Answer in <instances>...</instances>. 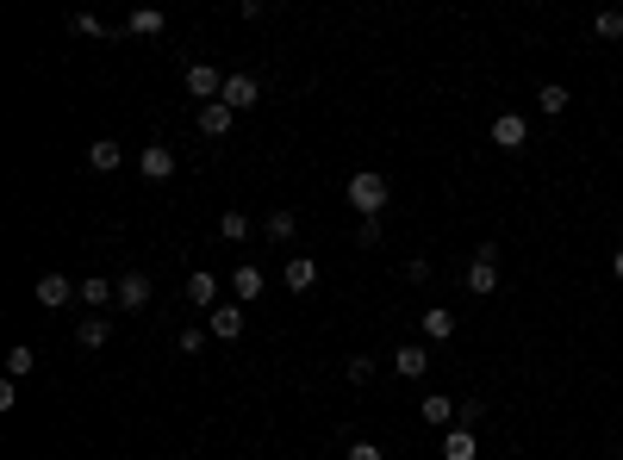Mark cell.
I'll list each match as a JSON object with an SVG mask.
<instances>
[{"mask_svg":"<svg viewBox=\"0 0 623 460\" xmlns=\"http://www.w3.org/2000/svg\"><path fill=\"white\" fill-rule=\"evenodd\" d=\"M343 200L362 212V218H380L386 212V175H374V168H362V175H350V187H343Z\"/></svg>","mask_w":623,"mask_h":460,"instance_id":"cell-1","label":"cell"},{"mask_svg":"<svg viewBox=\"0 0 623 460\" xmlns=\"http://www.w3.org/2000/svg\"><path fill=\"white\" fill-rule=\"evenodd\" d=\"M468 293H474V299H493L498 293V249L493 243L474 249V261H468Z\"/></svg>","mask_w":623,"mask_h":460,"instance_id":"cell-2","label":"cell"},{"mask_svg":"<svg viewBox=\"0 0 623 460\" xmlns=\"http://www.w3.org/2000/svg\"><path fill=\"white\" fill-rule=\"evenodd\" d=\"M219 100H225V106H231V113H249V106H255V100H262V81H255V75H244V69H238V75H225V94H219Z\"/></svg>","mask_w":623,"mask_h":460,"instance_id":"cell-3","label":"cell"},{"mask_svg":"<svg viewBox=\"0 0 623 460\" xmlns=\"http://www.w3.org/2000/svg\"><path fill=\"white\" fill-rule=\"evenodd\" d=\"M187 94H194V100H206V106H212V100H219V94H225V75H219V69H212V63H187Z\"/></svg>","mask_w":623,"mask_h":460,"instance_id":"cell-4","label":"cell"},{"mask_svg":"<svg viewBox=\"0 0 623 460\" xmlns=\"http://www.w3.org/2000/svg\"><path fill=\"white\" fill-rule=\"evenodd\" d=\"M137 168H143V181H169L175 175V149L169 143H150V149H137Z\"/></svg>","mask_w":623,"mask_h":460,"instance_id":"cell-5","label":"cell"},{"mask_svg":"<svg viewBox=\"0 0 623 460\" xmlns=\"http://www.w3.org/2000/svg\"><path fill=\"white\" fill-rule=\"evenodd\" d=\"M206 330H212L219 343H238V336H244V305H212Z\"/></svg>","mask_w":623,"mask_h":460,"instance_id":"cell-6","label":"cell"},{"mask_svg":"<svg viewBox=\"0 0 623 460\" xmlns=\"http://www.w3.org/2000/svg\"><path fill=\"white\" fill-rule=\"evenodd\" d=\"M69 299H82V286H69V274H44V280H38V305L56 311V305H69Z\"/></svg>","mask_w":623,"mask_h":460,"instance_id":"cell-7","label":"cell"},{"mask_svg":"<svg viewBox=\"0 0 623 460\" xmlns=\"http://www.w3.org/2000/svg\"><path fill=\"white\" fill-rule=\"evenodd\" d=\"M523 137H530L523 113H498L493 118V143H498V149H523Z\"/></svg>","mask_w":623,"mask_h":460,"instance_id":"cell-8","label":"cell"},{"mask_svg":"<svg viewBox=\"0 0 623 460\" xmlns=\"http://www.w3.org/2000/svg\"><path fill=\"white\" fill-rule=\"evenodd\" d=\"M187 299H194V305H206V311H212V305H225V299H219V274L194 268V274H187Z\"/></svg>","mask_w":623,"mask_h":460,"instance_id":"cell-9","label":"cell"},{"mask_svg":"<svg viewBox=\"0 0 623 460\" xmlns=\"http://www.w3.org/2000/svg\"><path fill=\"white\" fill-rule=\"evenodd\" d=\"M424 367H430V348H393V373H399V379H424Z\"/></svg>","mask_w":623,"mask_h":460,"instance_id":"cell-10","label":"cell"},{"mask_svg":"<svg viewBox=\"0 0 623 460\" xmlns=\"http://www.w3.org/2000/svg\"><path fill=\"white\" fill-rule=\"evenodd\" d=\"M119 311H150V280L143 274H125L119 280Z\"/></svg>","mask_w":623,"mask_h":460,"instance_id":"cell-11","label":"cell"},{"mask_svg":"<svg viewBox=\"0 0 623 460\" xmlns=\"http://www.w3.org/2000/svg\"><path fill=\"white\" fill-rule=\"evenodd\" d=\"M455 411H462V405H455V398H443V392H430V398L418 405V417H424L430 430H443V423H455Z\"/></svg>","mask_w":623,"mask_h":460,"instance_id":"cell-12","label":"cell"},{"mask_svg":"<svg viewBox=\"0 0 623 460\" xmlns=\"http://www.w3.org/2000/svg\"><path fill=\"white\" fill-rule=\"evenodd\" d=\"M119 162H125V149L113 143V137H100V143H88V168H94V175H113Z\"/></svg>","mask_w":623,"mask_h":460,"instance_id":"cell-13","label":"cell"},{"mask_svg":"<svg viewBox=\"0 0 623 460\" xmlns=\"http://www.w3.org/2000/svg\"><path fill=\"white\" fill-rule=\"evenodd\" d=\"M474 455H480V442H474V430H462V423H455V430L443 436V460H474Z\"/></svg>","mask_w":623,"mask_h":460,"instance_id":"cell-14","label":"cell"},{"mask_svg":"<svg viewBox=\"0 0 623 460\" xmlns=\"http://www.w3.org/2000/svg\"><path fill=\"white\" fill-rule=\"evenodd\" d=\"M231 106H225V100H212V106H200V137H225V131H231Z\"/></svg>","mask_w":623,"mask_h":460,"instance_id":"cell-15","label":"cell"},{"mask_svg":"<svg viewBox=\"0 0 623 460\" xmlns=\"http://www.w3.org/2000/svg\"><path fill=\"white\" fill-rule=\"evenodd\" d=\"M312 280H318V261L312 255H287V286L293 293H312Z\"/></svg>","mask_w":623,"mask_h":460,"instance_id":"cell-16","label":"cell"},{"mask_svg":"<svg viewBox=\"0 0 623 460\" xmlns=\"http://www.w3.org/2000/svg\"><path fill=\"white\" fill-rule=\"evenodd\" d=\"M424 336H430V343H449V336H455V311H449V305H430V311H424Z\"/></svg>","mask_w":623,"mask_h":460,"instance_id":"cell-17","label":"cell"},{"mask_svg":"<svg viewBox=\"0 0 623 460\" xmlns=\"http://www.w3.org/2000/svg\"><path fill=\"white\" fill-rule=\"evenodd\" d=\"M231 293H238V305H244V299H262V268H255V261H244V268L231 274Z\"/></svg>","mask_w":623,"mask_h":460,"instance_id":"cell-18","label":"cell"},{"mask_svg":"<svg viewBox=\"0 0 623 460\" xmlns=\"http://www.w3.org/2000/svg\"><path fill=\"white\" fill-rule=\"evenodd\" d=\"M82 305H88V311L119 305V286H113V280H82Z\"/></svg>","mask_w":623,"mask_h":460,"instance_id":"cell-19","label":"cell"},{"mask_svg":"<svg viewBox=\"0 0 623 460\" xmlns=\"http://www.w3.org/2000/svg\"><path fill=\"white\" fill-rule=\"evenodd\" d=\"M107 336H113V330H107V318H94V311H88V318H82V330H75V343H82V348H107Z\"/></svg>","mask_w":623,"mask_h":460,"instance_id":"cell-20","label":"cell"},{"mask_svg":"<svg viewBox=\"0 0 623 460\" xmlns=\"http://www.w3.org/2000/svg\"><path fill=\"white\" fill-rule=\"evenodd\" d=\"M162 25H169V19H162L156 6H137V13H131V38H156Z\"/></svg>","mask_w":623,"mask_h":460,"instance_id":"cell-21","label":"cell"},{"mask_svg":"<svg viewBox=\"0 0 623 460\" xmlns=\"http://www.w3.org/2000/svg\"><path fill=\"white\" fill-rule=\"evenodd\" d=\"M536 106H542L549 118H561V113H567V88H561V81H549V88H536Z\"/></svg>","mask_w":623,"mask_h":460,"instance_id":"cell-22","label":"cell"},{"mask_svg":"<svg viewBox=\"0 0 623 460\" xmlns=\"http://www.w3.org/2000/svg\"><path fill=\"white\" fill-rule=\"evenodd\" d=\"M31 367H38V348H13L6 354V379H25Z\"/></svg>","mask_w":623,"mask_h":460,"instance_id":"cell-23","label":"cell"},{"mask_svg":"<svg viewBox=\"0 0 623 460\" xmlns=\"http://www.w3.org/2000/svg\"><path fill=\"white\" fill-rule=\"evenodd\" d=\"M268 236H274V243H287V236H293V230H299V218H293V212H268Z\"/></svg>","mask_w":623,"mask_h":460,"instance_id":"cell-24","label":"cell"},{"mask_svg":"<svg viewBox=\"0 0 623 460\" xmlns=\"http://www.w3.org/2000/svg\"><path fill=\"white\" fill-rule=\"evenodd\" d=\"M219 236H225V243H244V236H249V218H244V212H225V218H219Z\"/></svg>","mask_w":623,"mask_h":460,"instance_id":"cell-25","label":"cell"},{"mask_svg":"<svg viewBox=\"0 0 623 460\" xmlns=\"http://www.w3.org/2000/svg\"><path fill=\"white\" fill-rule=\"evenodd\" d=\"M380 236H386V225H380V218H362V225H356V243H362V249H374Z\"/></svg>","mask_w":623,"mask_h":460,"instance_id":"cell-26","label":"cell"},{"mask_svg":"<svg viewBox=\"0 0 623 460\" xmlns=\"http://www.w3.org/2000/svg\"><path fill=\"white\" fill-rule=\"evenodd\" d=\"M593 31H599V38H623V13H599Z\"/></svg>","mask_w":623,"mask_h":460,"instance_id":"cell-27","label":"cell"},{"mask_svg":"<svg viewBox=\"0 0 623 460\" xmlns=\"http://www.w3.org/2000/svg\"><path fill=\"white\" fill-rule=\"evenodd\" d=\"M212 343V330H194V324H187V330H181V348H187V354H200V348Z\"/></svg>","mask_w":623,"mask_h":460,"instance_id":"cell-28","label":"cell"},{"mask_svg":"<svg viewBox=\"0 0 623 460\" xmlns=\"http://www.w3.org/2000/svg\"><path fill=\"white\" fill-rule=\"evenodd\" d=\"M69 25H75V31H82V38H100V31H107V25H100V19H94V13H75V19H69Z\"/></svg>","mask_w":623,"mask_h":460,"instance_id":"cell-29","label":"cell"},{"mask_svg":"<svg viewBox=\"0 0 623 460\" xmlns=\"http://www.w3.org/2000/svg\"><path fill=\"white\" fill-rule=\"evenodd\" d=\"M350 379H356V386H362V379H374V361H368V354H350Z\"/></svg>","mask_w":623,"mask_h":460,"instance_id":"cell-30","label":"cell"},{"mask_svg":"<svg viewBox=\"0 0 623 460\" xmlns=\"http://www.w3.org/2000/svg\"><path fill=\"white\" fill-rule=\"evenodd\" d=\"M350 460H386V455H380L374 442H356V448H350Z\"/></svg>","mask_w":623,"mask_h":460,"instance_id":"cell-31","label":"cell"},{"mask_svg":"<svg viewBox=\"0 0 623 460\" xmlns=\"http://www.w3.org/2000/svg\"><path fill=\"white\" fill-rule=\"evenodd\" d=\"M611 274H618V280H623V249H618V255H611Z\"/></svg>","mask_w":623,"mask_h":460,"instance_id":"cell-32","label":"cell"}]
</instances>
